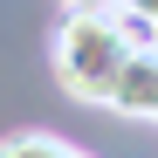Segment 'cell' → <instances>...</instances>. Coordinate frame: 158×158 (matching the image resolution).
Segmentation results:
<instances>
[{
	"mask_svg": "<svg viewBox=\"0 0 158 158\" xmlns=\"http://www.w3.org/2000/svg\"><path fill=\"white\" fill-rule=\"evenodd\" d=\"M144 48V35L131 28L124 14H62L55 41H48V55H55V83L76 96V103H110L124 62Z\"/></svg>",
	"mask_w": 158,
	"mask_h": 158,
	"instance_id": "cell-1",
	"label": "cell"
},
{
	"mask_svg": "<svg viewBox=\"0 0 158 158\" xmlns=\"http://www.w3.org/2000/svg\"><path fill=\"white\" fill-rule=\"evenodd\" d=\"M110 110H124V117H151V124H158V55H151V48H138V55L124 62L117 89H110Z\"/></svg>",
	"mask_w": 158,
	"mask_h": 158,
	"instance_id": "cell-2",
	"label": "cell"
},
{
	"mask_svg": "<svg viewBox=\"0 0 158 158\" xmlns=\"http://www.w3.org/2000/svg\"><path fill=\"white\" fill-rule=\"evenodd\" d=\"M76 144L48 138V131H14V138H0V158H69Z\"/></svg>",
	"mask_w": 158,
	"mask_h": 158,
	"instance_id": "cell-3",
	"label": "cell"
},
{
	"mask_svg": "<svg viewBox=\"0 0 158 158\" xmlns=\"http://www.w3.org/2000/svg\"><path fill=\"white\" fill-rule=\"evenodd\" d=\"M69 14H117V0H62Z\"/></svg>",
	"mask_w": 158,
	"mask_h": 158,
	"instance_id": "cell-4",
	"label": "cell"
},
{
	"mask_svg": "<svg viewBox=\"0 0 158 158\" xmlns=\"http://www.w3.org/2000/svg\"><path fill=\"white\" fill-rule=\"evenodd\" d=\"M138 35H144V48H151V55H158V14L144 21V28H138Z\"/></svg>",
	"mask_w": 158,
	"mask_h": 158,
	"instance_id": "cell-5",
	"label": "cell"
},
{
	"mask_svg": "<svg viewBox=\"0 0 158 158\" xmlns=\"http://www.w3.org/2000/svg\"><path fill=\"white\" fill-rule=\"evenodd\" d=\"M69 158H89V151H69Z\"/></svg>",
	"mask_w": 158,
	"mask_h": 158,
	"instance_id": "cell-6",
	"label": "cell"
}]
</instances>
